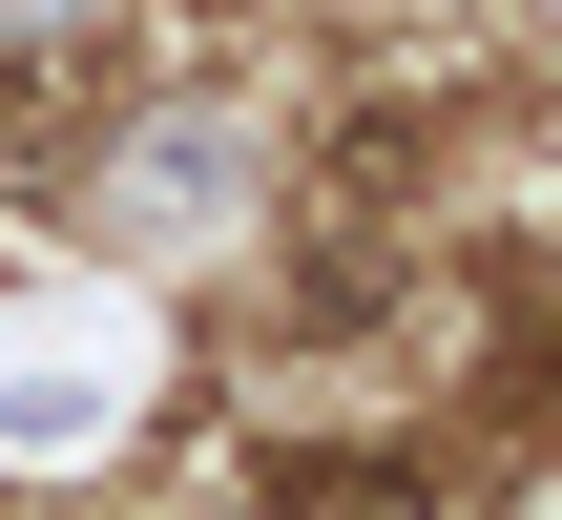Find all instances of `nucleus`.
<instances>
[{
    "instance_id": "f257e3e1",
    "label": "nucleus",
    "mask_w": 562,
    "mask_h": 520,
    "mask_svg": "<svg viewBox=\"0 0 562 520\" xmlns=\"http://www.w3.org/2000/svg\"><path fill=\"white\" fill-rule=\"evenodd\" d=\"M271 520H438V479L375 438H313V459H271Z\"/></svg>"
}]
</instances>
